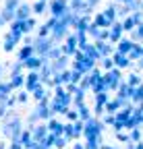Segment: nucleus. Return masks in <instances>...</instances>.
Returning a JSON list of instances; mask_svg holds the SVG:
<instances>
[{"instance_id":"nucleus-10","label":"nucleus","mask_w":143,"mask_h":149,"mask_svg":"<svg viewBox=\"0 0 143 149\" xmlns=\"http://www.w3.org/2000/svg\"><path fill=\"white\" fill-rule=\"evenodd\" d=\"M15 42H17V40H15V37L8 33V35H6V40H4V46H2V50H4V52H13V50H15Z\"/></svg>"},{"instance_id":"nucleus-21","label":"nucleus","mask_w":143,"mask_h":149,"mask_svg":"<svg viewBox=\"0 0 143 149\" xmlns=\"http://www.w3.org/2000/svg\"><path fill=\"white\" fill-rule=\"evenodd\" d=\"M2 110H4V106H2V104H0V114H2Z\"/></svg>"},{"instance_id":"nucleus-3","label":"nucleus","mask_w":143,"mask_h":149,"mask_svg":"<svg viewBox=\"0 0 143 149\" xmlns=\"http://www.w3.org/2000/svg\"><path fill=\"white\" fill-rule=\"evenodd\" d=\"M31 10H33V8H31L29 4H21L19 8H17V19H19V21H27V19H31V17H29Z\"/></svg>"},{"instance_id":"nucleus-17","label":"nucleus","mask_w":143,"mask_h":149,"mask_svg":"<svg viewBox=\"0 0 143 149\" xmlns=\"http://www.w3.org/2000/svg\"><path fill=\"white\" fill-rule=\"evenodd\" d=\"M102 62H104V68H112L114 66V58H108V56H106Z\"/></svg>"},{"instance_id":"nucleus-19","label":"nucleus","mask_w":143,"mask_h":149,"mask_svg":"<svg viewBox=\"0 0 143 149\" xmlns=\"http://www.w3.org/2000/svg\"><path fill=\"white\" fill-rule=\"evenodd\" d=\"M129 83H131V85H139V77H137V74H133V77L129 79Z\"/></svg>"},{"instance_id":"nucleus-12","label":"nucleus","mask_w":143,"mask_h":149,"mask_svg":"<svg viewBox=\"0 0 143 149\" xmlns=\"http://www.w3.org/2000/svg\"><path fill=\"white\" fill-rule=\"evenodd\" d=\"M93 25H98V27H110L112 23H110L108 19H106V15L102 13V15H98V17H96V23H93Z\"/></svg>"},{"instance_id":"nucleus-14","label":"nucleus","mask_w":143,"mask_h":149,"mask_svg":"<svg viewBox=\"0 0 143 149\" xmlns=\"http://www.w3.org/2000/svg\"><path fill=\"white\" fill-rule=\"evenodd\" d=\"M35 85H38V74H35V72H31L29 77H27V89H33Z\"/></svg>"},{"instance_id":"nucleus-15","label":"nucleus","mask_w":143,"mask_h":149,"mask_svg":"<svg viewBox=\"0 0 143 149\" xmlns=\"http://www.w3.org/2000/svg\"><path fill=\"white\" fill-rule=\"evenodd\" d=\"M21 4V0H6L4 2V8H8V10H17V6Z\"/></svg>"},{"instance_id":"nucleus-18","label":"nucleus","mask_w":143,"mask_h":149,"mask_svg":"<svg viewBox=\"0 0 143 149\" xmlns=\"http://www.w3.org/2000/svg\"><path fill=\"white\" fill-rule=\"evenodd\" d=\"M35 25V21H33V19H27V21H25V29L27 31H31V27Z\"/></svg>"},{"instance_id":"nucleus-6","label":"nucleus","mask_w":143,"mask_h":149,"mask_svg":"<svg viewBox=\"0 0 143 149\" xmlns=\"http://www.w3.org/2000/svg\"><path fill=\"white\" fill-rule=\"evenodd\" d=\"M96 48H98V52H100L102 56H108V54L112 52V48H110V44H106L104 40H100V42H96Z\"/></svg>"},{"instance_id":"nucleus-16","label":"nucleus","mask_w":143,"mask_h":149,"mask_svg":"<svg viewBox=\"0 0 143 149\" xmlns=\"http://www.w3.org/2000/svg\"><path fill=\"white\" fill-rule=\"evenodd\" d=\"M23 83V77H21V74H15V79L10 81V87H19Z\"/></svg>"},{"instance_id":"nucleus-13","label":"nucleus","mask_w":143,"mask_h":149,"mask_svg":"<svg viewBox=\"0 0 143 149\" xmlns=\"http://www.w3.org/2000/svg\"><path fill=\"white\" fill-rule=\"evenodd\" d=\"M44 10H46V0H38L35 6H33V13H35V15H42Z\"/></svg>"},{"instance_id":"nucleus-7","label":"nucleus","mask_w":143,"mask_h":149,"mask_svg":"<svg viewBox=\"0 0 143 149\" xmlns=\"http://www.w3.org/2000/svg\"><path fill=\"white\" fill-rule=\"evenodd\" d=\"M33 52H35V48H33V46H25V48L19 52V58H21V62H25L27 58H31V56H33Z\"/></svg>"},{"instance_id":"nucleus-22","label":"nucleus","mask_w":143,"mask_h":149,"mask_svg":"<svg viewBox=\"0 0 143 149\" xmlns=\"http://www.w3.org/2000/svg\"><path fill=\"white\" fill-rule=\"evenodd\" d=\"M73 2H83V0H73Z\"/></svg>"},{"instance_id":"nucleus-2","label":"nucleus","mask_w":143,"mask_h":149,"mask_svg":"<svg viewBox=\"0 0 143 149\" xmlns=\"http://www.w3.org/2000/svg\"><path fill=\"white\" fill-rule=\"evenodd\" d=\"M135 48V42H131V40H120L118 42V50L116 52H120V54H131V50Z\"/></svg>"},{"instance_id":"nucleus-20","label":"nucleus","mask_w":143,"mask_h":149,"mask_svg":"<svg viewBox=\"0 0 143 149\" xmlns=\"http://www.w3.org/2000/svg\"><path fill=\"white\" fill-rule=\"evenodd\" d=\"M85 2H87V4H89V6H96V4H98V2H100V0H85Z\"/></svg>"},{"instance_id":"nucleus-9","label":"nucleus","mask_w":143,"mask_h":149,"mask_svg":"<svg viewBox=\"0 0 143 149\" xmlns=\"http://www.w3.org/2000/svg\"><path fill=\"white\" fill-rule=\"evenodd\" d=\"M133 27H137V23H135L133 15H129V17L122 21V29H124V31H133Z\"/></svg>"},{"instance_id":"nucleus-11","label":"nucleus","mask_w":143,"mask_h":149,"mask_svg":"<svg viewBox=\"0 0 143 149\" xmlns=\"http://www.w3.org/2000/svg\"><path fill=\"white\" fill-rule=\"evenodd\" d=\"M62 54H64V52H62V48L54 46V48H52V50L48 52V56H46V58H52V60H58V58H60Z\"/></svg>"},{"instance_id":"nucleus-8","label":"nucleus","mask_w":143,"mask_h":149,"mask_svg":"<svg viewBox=\"0 0 143 149\" xmlns=\"http://www.w3.org/2000/svg\"><path fill=\"white\" fill-rule=\"evenodd\" d=\"M66 62H68V60H66V54H62L60 58L56 60V64H52V70H56V72H58V70H64Z\"/></svg>"},{"instance_id":"nucleus-4","label":"nucleus","mask_w":143,"mask_h":149,"mask_svg":"<svg viewBox=\"0 0 143 149\" xmlns=\"http://www.w3.org/2000/svg\"><path fill=\"white\" fill-rule=\"evenodd\" d=\"M114 62H116L120 68H124V66H129V64H131V58H129L127 54H120V52H116V54H114Z\"/></svg>"},{"instance_id":"nucleus-5","label":"nucleus","mask_w":143,"mask_h":149,"mask_svg":"<svg viewBox=\"0 0 143 149\" xmlns=\"http://www.w3.org/2000/svg\"><path fill=\"white\" fill-rule=\"evenodd\" d=\"M122 23H114L112 25V31H110V42H118L120 40V35H122Z\"/></svg>"},{"instance_id":"nucleus-1","label":"nucleus","mask_w":143,"mask_h":149,"mask_svg":"<svg viewBox=\"0 0 143 149\" xmlns=\"http://www.w3.org/2000/svg\"><path fill=\"white\" fill-rule=\"evenodd\" d=\"M35 52H38L42 58H46L48 56V52L54 48V40H52V37H38V40H35Z\"/></svg>"}]
</instances>
